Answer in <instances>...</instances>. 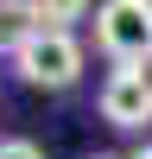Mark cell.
<instances>
[{"instance_id": "6", "label": "cell", "mask_w": 152, "mask_h": 159, "mask_svg": "<svg viewBox=\"0 0 152 159\" xmlns=\"http://www.w3.org/2000/svg\"><path fill=\"white\" fill-rule=\"evenodd\" d=\"M0 159H44V147H32V140H0Z\"/></svg>"}, {"instance_id": "5", "label": "cell", "mask_w": 152, "mask_h": 159, "mask_svg": "<svg viewBox=\"0 0 152 159\" xmlns=\"http://www.w3.org/2000/svg\"><path fill=\"white\" fill-rule=\"evenodd\" d=\"M32 7H38V25H44V32H70L76 19H89L95 0H32Z\"/></svg>"}, {"instance_id": "3", "label": "cell", "mask_w": 152, "mask_h": 159, "mask_svg": "<svg viewBox=\"0 0 152 159\" xmlns=\"http://www.w3.org/2000/svg\"><path fill=\"white\" fill-rule=\"evenodd\" d=\"M101 121L108 127H146L152 121V76L146 70H114L101 83Z\"/></svg>"}, {"instance_id": "8", "label": "cell", "mask_w": 152, "mask_h": 159, "mask_svg": "<svg viewBox=\"0 0 152 159\" xmlns=\"http://www.w3.org/2000/svg\"><path fill=\"white\" fill-rule=\"evenodd\" d=\"M89 159H114V153H89Z\"/></svg>"}, {"instance_id": "2", "label": "cell", "mask_w": 152, "mask_h": 159, "mask_svg": "<svg viewBox=\"0 0 152 159\" xmlns=\"http://www.w3.org/2000/svg\"><path fill=\"white\" fill-rule=\"evenodd\" d=\"M13 70L32 89H70L82 76V38L76 32H32L19 45V57H13Z\"/></svg>"}, {"instance_id": "1", "label": "cell", "mask_w": 152, "mask_h": 159, "mask_svg": "<svg viewBox=\"0 0 152 159\" xmlns=\"http://www.w3.org/2000/svg\"><path fill=\"white\" fill-rule=\"evenodd\" d=\"M95 45L101 57H114V70H146L152 64V0H101Z\"/></svg>"}, {"instance_id": "4", "label": "cell", "mask_w": 152, "mask_h": 159, "mask_svg": "<svg viewBox=\"0 0 152 159\" xmlns=\"http://www.w3.org/2000/svg\"><path fill=\"white\" fill-rule=\"evenodd\" d=\"M32 32H44L32 0H0V51H6V57H19V45H25Z\"/></svg>"}, {"instance_id": "7", "label": "cell", "mask_w": 152, "mask_h": 159, "mask_svg": "<svg viewBox=\"0 0 152 159\" xmlns=\"http://www.w3.org/2000/svg\"><path fill=\"white\" fill-rule=\"evenodd\" d=\"M127 159H152V147H139V153H127Z\"/></svg>"}]
</instances>
